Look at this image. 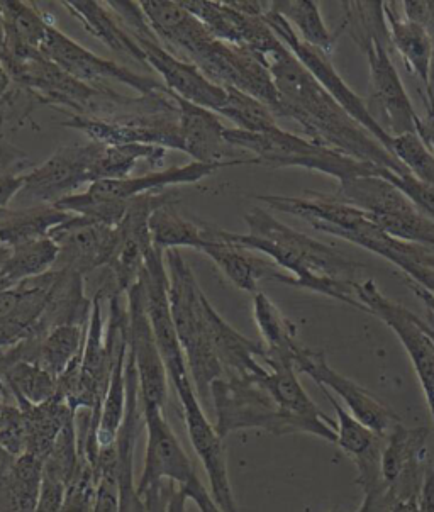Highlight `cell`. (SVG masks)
Listing matches in <instances>:
<instances>
[{"mask_svg": "<svg viewBox=\"0 0 434 512\" xmlns=\"http://www.w3.org/2000/svg\"><path fill=\"white\" fill-rule=\"evenodd\" d=\"M250 233H231L199 219L202 236L265 255L282 270L277 282L328 295L368 312L358 299L357 263L311 236L295 231L260 207L246 212Z\"/></svg>", "mask_w": 434, "mask_h": 512, "instance_id": "obj_1", "label": "cell"}, {"mask_svg": "<svg viewBox=\"0 0 434 512\" xmlns=\"http://www.w3.org/2000/svg\"><path fill=\"white\" fill-rule=\"evenodd\" d=\"M263 60L280 95L277 117L299 124L306 138L319 145L401 175L409 173L396 156L334 101L284 43Z\"/></svg>", "mask_w": 434, "mask_h": 512, "instance_id": "obj_2", "label": "cell"}, {"mask_svg": "<svg viewBox=\"0 0 434 512\" xmlns=\"http://www.w3.org/2000/svg\"><path fill=\"white\" fill-rule=\"evenodd\" d=\"M140 6L165 50L195 65L219 87H233L255 97L277 117L280 95L260 56L219 41L182 2L143 0Z\"/></svg>", "mask_w": 434, "mask_h": 512, "instance_id": "obj_3", "label": "cell"}, {"mask_svg": "<svg viewBox=\"0 0 434 512\" xmlns=\"http://www.w3.org/2000/svg\"><path fill=\"white\" fill-rule=\"evenodd\" d=\"M346 7L348 11L341 29L350 31L355 43L367 56L370 70L367 107L370 116L390 138L407 133L418 134V112L412 106L401 75L390 58L384 2H350Z\"/></svg>", "mask_w": 434, "mask_h": 512, "instance_id": "obj_4", "label": "cell"}, {"mask_svg": "<svg viewBox=\"0 0 434 512\" xmlns=\"http://www.w3.org/2000/svg\"><path fill=\"white\" fill-rule=\"evenodd\" d=\"M165 263L173 326L184 350L197 397L202 406H209L212 384L226 377L211 341L209 316L212 304L180 250L165 251Z\"/></svg>", "mask_w": 434, "mask_h": 512, "instance_id": "obj_5", "label": "cell"}, {"mask_svg": "<svg viewBox=\"0 0 434 512\" xmlns=\"http://www.w3.org/2000/svg\"><path fill=\"white\" fill-rule=\"evenodd\" d=\"M211 402L221 438L241 429H263L273 435L306 433L336 445V423L309 421L282 411L265 390L241 377H224L212 384Z\"/></svg>", "mask_w": 434, "mask_h": 512, "instance_id": "obj_6", "label": "cell"}, {"mask_svg": "<svg viewBox=\"0 0 434 512\" xmlns=\"http://www.w3.org/2000/svg\"><path fill=\"white\" fill-rule=\"evenodd\" d=\"M224 138L236 150L245 151L256 158L258 165L275 168H306L311 172L324 173L338 182L379 175V165L360 162L357 158L319 145L306 136L287 133L277 128L268 133H248L243 129L226 128Z\"/></svg>", "mask_w": 434, "mask_h": 512, "instance_id": "obj_7", "label": "cell"}, {"mask_svg": "<svg viewBox=\"0 0 434 512\" xmlns=\"http://www.w3.org/2000/svg\"><path fill=\"white\" fill-rule=\"evenodd\" d=\"M146 428L145 465L136 492L143 496L146 490L162 482H172L184 489L190 501L195 502L211 496V492L202 484L192 458L187 455L184 446L175 435L172 426L165 418V411L143 409Z\"/></svg>", "mask_w": 434, "mask_h": 512, "instance_id": "obj_8", "label": "cell"}, {"mask_svg": "<svg viewBox=\"0 0 434 512\" xmlns=\"http://www.w3.org/2000/svg\"><path fill=\"white\" fill-rule=\"evenodd\" d=\"M68 119L62 128L75 129L89 136L90 141L104 146L148 145L165 150L184 151L180 136L179 112H131L112 116H78L63 111Z\"/></svg>", "mask_w": 434, "mask_h": 512, "instance_id": "obj_9", "label": "cell"}, {"mask_svg": "<svg viewBox=\"0 0 434 512\" xmlns=\"http://www.w3.org/2000/svg\"><path fill=\"white\" fill-rule=\"evenodd\" d=\"M41 55L62 68L63 72L94 89L109 90L111 87L106 85V82L114 80L119 84L128 85L146 97L170 92L165 84H160L155 78L145 77L119 63L95 55L56 28L55 23L48 29L45 43L41 46Z\"/></svg>", "mask_w": 434, "mask_h": 512, "instance_id": "obj_10", "label": "cell"}, {"mask_svg": "<svg viewBox=\"0 0 434 512\" xmlns=\"http://www.w3.org/2000/svg\"><path fill=\"white\" fill-rule=\"evenodd\" d=\"M357 294L368 314L382 319L397 334L423 387L434 424V340L429 336L423 319L382 294L373 280L358 282Z\"/></svg>", "mask_w": 434, "mask_h": 512, "instance_id": "obj_11", "label": "cell"}, {"mask_svg": "<svg viewBox=\"0 0 434 512\" xmlns=\"http://www.w3.org/2000/svg\"><path fill=\"white\" fill-rule=\"evenodd\" d=\"M262 17L268 28L277 34V38L307 68V72L318 80L321 87L333 97L334 101L338 102L363 129H367L375 140L380 141L390 151L392 138L389 134H385L379 124L373 121V117L368 112L367 101L348 87L345 80L340 77V73L336 72V68L329 62V56L306 45L284 17L272 11V7L268 6V11Z\"/></svg>", "mask_w": 434, "mask_h": 512, "instance_id": "obj_12", "label": "cell"}, {"mask_svg": "<svg viewBox=\"0 0 434 512\" xmlns=\"http://www.w3.org/2000/svg\"><path fill=\"white\" fill-rule=\"evenodd\" d=\"M104 145L87 141L60 146L53 155L24 175V189L19 197L39 204H56L77 189L92 184V168Z\"/></svg>", "mask_w": 434, "mask_h": 512, "instance_id": "obj_13", "label": "cell"}, {"mask_svg": "<svg viewBox=\"0 0 434 512\" xmlns=\"http://www.w3.org/2000/svg\"><path fill=\"white\" fill-rule=\"evenodd\" d=\"M129 355L140 379L141 407L165 411L168 375L146 312L145 289L140 280L128 290Z\"/></svg>", "mask_w": 434, "mask_h": 512, "instance_id": "obj_14", "label": "cell"}, {"mask_svg": "<svg viewBox=\"0 0 434 512\" xmlns=\"http://www.w3.org/2000/svg\"><path fill=\"white\" fill-rule=\"evenodd\" d=\"M179 396L180 404L184 409L185 428L195 455L206 470L211 496L221 512H240L233 487L229 482L228 458L224 448V438L219 436L214 424L207 419L206 411L202 406L195 387L175 390Z\"/></svg>", "mask_w": 434, "mask_h": 512, "instance_id": "obj_15", "label": "cell"}, {"mask_svg": "<svg viewBox=\"0 0 434 512\" xmlns=\"http://www.w3.org/2000/svg\"><path fill=\"white\" fill-rule=\"evenodd\" d=\"M295 370L306 373L319 387H324L333 396L340 397L345 402L346 411L377 435L385 438L397 424L402 423L396 412L382 404L377 397H373L362 385L336 372L326 362L321 351L309 350L304 346L295 360Z\"/></svg>", "mask_w": 434, "mask_h": 512, "instance_id": "obj_16", "label": "cell"}, {"mask_svg": "<svg viewBox=\"0 0 434 512\" xmlns=\"http://www.w3.org/2000/svg\"><path fill=\"white\" fill-rule=\"evenodd\" d=\"M48 236L60 248L53 268L80 273L84 277L97 268H106L117 246L116 228L94 223L77 214L56 226Z\"/></svg>", "mask_w": 434, "mask_h": 512, "instance_id": "obj_17", "label": "cell"}, {"mask_svg": "<svg viewBox=\"0 0 434 512\" xmlns=\"http://www.w3.org/2000/svg\"><path fill=\"white\" fill-rule=\"evenodd\" d=\"M131 36H134L143 48L148 68H153L156 73L162 75L165 87L170 92L179 95L185 101L192 102L195 106H201L219 114L228 99V90L211 82L192 63L184 62L165 50L153 33V29L131 34Z\"/></svg>", "mask_w": 434, "mask_h": 512, "instance_id": "obj_18", "label": "cell"}, {"mask_svg": "<svg viewBox=\"0 0 434 512\" xmlns=\"http://www.w3.org/2000/svg\"><path fill=\"white\" fill-rule=\"evenodd\" d=\"M428 435V428H406L399 423L385 436L382 479L396 502L421 496L426 477Z\"/></svg>", "mask_w": 434, "mask_h": 512, "instance_id": "obj_19", "label": "cell"}, {"mask_svg": "<svg viewBox=\"0 0 434 512\" xmlns=\"http://www.w3.org/2000/svg\"><path fill=\"white\" fill-rule=\"evenodd\" d=\"M182 6L192 12L219 41L253 51L262 60L280 45L277 34L268 28L263 17L236 11L229 2L185 0Z\"/></svg>", "mask_w": 434, "mask_h": 512, "instance_id": "obj_20", "label": "cell"}, {"mask_svg": "<svg viewBox=\"0 0 434 512\" xmlns=\"http://www.w3.org/2000/svg\"><path fill=\"white\" fill-rule=\"evenodd\" d=\"M240 165H258L255 158L251 160H233L224 163L190 162L184 167H172L158 172L145 173L140 177H128L124 180H101L89 185L85 194L97 201L129 202L143 194H162L163 190L175 185H190L201 182L209 175L219 172L221 168L240 167Z\"/></svg>", "mask_w": 434, "mask_h": 512, "instance_id": "obj_21", "label": "cell"}, {"mask_svg": "<svg viewBox=\"0 0 434 512\" xmlns=\"http://www.w3.org/2000/svg\"><path fill=\"white\" fill-rule=\"evenodd\" d=\"M338 238L382 256L406 273V279L434 294V250L428 246L397 240L382 231L370 218L353 231L341 233Z\"/></svg>", "mask_w": 434, "mask_h": 512, "instance_id": "obj_22", "label": "cell"}, {"mask_svg": "<svg viewBox=\"0 0 434 512\" xmlns=\"http://www.w3.org/2000/svg\"><path fill=\"white\" fill-rule=\"evenodd\" d=\"M173 101L179 107V126L184 153L199 163H224L233 160H251L253 156L236 150L224 138L226 126L216 112L195 106L172 92ZM256 160V158H255Z\"/></svg>", "mask_w": 434, "mask_h": 512, "instance_id": "obj_23", "label": "cell"}, {"mask_svg": "<svg viewBox=\"0 0 434 512\" xmlns=\"http://www.w3.org/2000/svg\"><path fill=\"white\" fill-rule=\"evenodd\" d=\"M0 7L6 21L7 62L4 68L7 70L14 63L28 62L41 55V46L53 21L50 14L39 11L28 2L4 0Z\"/></svg>", "mask_w": 434, "mask_h": 512, "instance_id": "obj_24", "label": "cell"}, {"mask_svg": "<svg viewBox=\"0 0 434 512\" xmlns=\"http://www.w3.org/2000/svg\"><path fill=\"white\" fill-rule=\"evenodd\" d=\"M202 233V231H201ZM204 238L201 251L209 256L217 268L233 282L234 287L256 294L258 284L263 280L277 282L280 277V270L272 260H265L258 256L255 251L245 250L240 246L228 245L224 241Z\"/></svg>", "mask_w": 434, "mask_h": 512, "instance_id": "obj_25", "label": "cell"}, {"mask_svg": "<svg viewBox=\"0 0 434 512\" xmlns=\"http://www.w3.org/2000/svg\"><path fill=\"white\" fill-rule=\"evenodd\" d=\"M399 4L384 2V17L390 45L394 46L406 67L423 82L424 89L431 82L434 68V41L431 34L397 11Z\"/></svg>", "mask_w": 434, "mask_h": 512, "instance_id": "obj_26", "label": "cell"}, {"mask_svg": "<svg viewBox=\"0 0 434 512\" xmlns=\"http://www.w3.org/2000/svg\"><path fill=\"white\" fill-rule=\"evenodd\" d=\"M265 367L268 368L267 375H263L260 379L251 380V382L258 385L260 389L265 390L268 397L277 404L279 409L289 412V414L297 416V418L333 423V419H329L316 406V402L312 401L306 389L302 387L294 365L282 362H268Z\"/></svg>", "mask_w": 434, "mask_h": 512, "instance_id": "obj_27", "label": "cell"}, {"mask_svg": "<svg viewBox=\"0 0 434 512\" xmlns=\"http://www.w3.org/2000/svg\"><path fill=\"white\" fill-rule=\"evenodd\" d=\"M333 195L350 206L362 209L368 216H390L418 209L401 190L379 175L343 180Z\"/></svg>", "mask_w": 434, "mask_h": 512, "instance_id": "obj_28", "label": "cell"}, {"mask_svg": "<svg viewBox=\"0 0 434 512\" xmlns=\"http://www.w3.org/2000/svg\"><path fill=\"white\" fill-rule=\"evenodd\" d=\"M62 6L67 9L70 16L75 17L77 21L82 23L85 31L94 36L95 39H101L104 45L109 46L112 51L123 53L136 60V62L146 63V56L143 53L140 43L134 39V36L126 31L123 24L117 21V17L112 16L111 12L107 11L106 4L101 2H82V0H75V2H62Z\"/></svg>", "mask_w": 434, "mask_h": 512, "instance_id": "obj_29", "label": "cell"}, {"mask_svg": "<svg viewBox=\"0 0 434 512\" xmlns=\"http://www.w3.org/2000/svg\"><path fill=\"white\" fill-rule=\"evenodd\" d=\"M253 318L267 350L265 365L268 362H282L295 367V360L304 346L297 341L294 323H290L263 292L253 294Z\"/></svg>", "mask_w": 434, "mask_h": 512, "instance_id": "obj_30", "label": "cell"}, {"mask_svg": "<svg viewBox=\"0 0 434 512\" xmlns=\"http://www.w3.org/2000/svg\"><path fill=\"white\" fill-rule=\"evenodd\" d=\"M72 214L60 211L53 204H39L23 209H0V246L24 245L41 240L65 223Z\"/></svg>", "mask_w": 434, "mask_h": 512, "instance_id": "obj_31", "label": "cell"}, {"mask_svg": "<svg viewBox=\"0 0 434 512\" xmlns=\"http://www.w3.org/2000/svg\"><path fill=\"white\" fill-rule=\"evenodd\" d=\"M23 409L28 429V455L41 458L45 462L63 429L75 421V414L63 401L55 396L38 406H19Z\"/></svg>", "mask_w": 434, "mask_h": 512, "instance_id": "obj_32", "label": "cell"}, {"mask_svg": "<svg viewBox=\"0 0 434 512\" xmlns=\"http://www.w3.org/2000/svg\"><path fill=\"white\" fill-rule=\"evenodd\" d=\"M270 7H272V11L284 17L306 45L316 48L324 55H333L338 34L329 31L328 26L324 23L323 14L319 11L318 2H314V0H279V2H270Z\"/></svg>", "mask_w": 434, "mask_h": 512, "instance_id": "obj_33", "label": "cell"}, {"mask_svg": "<svg viewBox=\"0 0 434 512\" xmlns=\"http://www.w3.org/2000/svg\"><path fill=\"white\" fill-rule=\"evenodd\" d=\"M177 201H170L153 211L150 218V234L153 246L158 250H180L194 248L201 251L202 238L199 219L185 218L175 207Z\"/></svg>", "mask_w": 434, "mask_h": 512, "instance_id": "obj_34", "label": "cell"}, {"mask_svg": "<svg viewBox=\"0 0 434 512\" xmlns=\"http://www.w3.org/2000/svg\"><path fill=\"white\" fill-rule=\"evenodd\" d=\"M58 255L60 248L50 236L14 246L0 270V279L6 282L9 289H14L26 280L36 279L39 275L50 272L55 267Z\"/></svg>", "mask_w": 434, "mask_h": 512, "instance_id": "obj_35", "label": "cell"}, {"mask_svg": "<svg viewBox=\"0 0 434 512\" xmlns=\"http://www.w3.org/2000/svg\"><path fill=\"white\" fill-rule=\"evenodd\" d=\"M165 155L167 150L162 146H104L99 160L92 168V184L101 180L128 179L131 177L134 165L140 160H145L151 167H160Z\"/></svg>", "mask_w": 434, "mask_h": 512, "instance_id": "obj_36", "label": "cell"}, {"mask_svg": "<svg viewBox=\"0 0 434 512\" xmlns=\"http://www.w3.org/2000/svg\"><path fill=\"white\" fill-rule=\"evenodd\" d=\"M17 406H38L56 396L58 379L34 363L16 362L0 368Z\"/></svg>", "mask_w": 434, "mask_h": 512, "instance_id": "obj_37", "label": "cell"}, {"mask_svg": "<svg viewBox=\"0 0 434 512\" xmlns=\"http://www.w3.org/2000/svg\"><path fill=\"white\" fill-rule=\"evenodd\" d=\"M45 462L34 455H21L7 468L6 485L12 512H34L43 485Z\"/></svg>", "mask_w": 434, "mask_h": 512, "instance_id": "obj_38", "label": "cell"}, {"mask_svg": "<svg viewBox=\"0 0 434 512\" xmlns=\"http://www.w3.org/2000/svg\"><path fill=\"white\" fill-rule=\"evenodd\" d=\"M224 89L228 90V99L217 116L226 117L236 128L248 133H268L279 128L277 117L263 102L233 87Z\"/></svg>", "mask_w": 434, "mask_h": 512, "instance_id": "obj_39", "label": "cell"}, {"mask_svg": "<svg viewBox=\"0 0 434 512\" xmlns=\"http://www.w3.org/2000/svg\"><path fill=\"white\" fill-rule=\"evenodd\" d=\"M390 153L407 168V172L426 184L434 185V155L416 133L392 138Z\"/></svg>", "mask_w": 434, "mask_h": 512, "instance_id": "obj_40", "label": "cell"}, {"mask_svg": "<svg viewBox=\"0 0 434 512\" xmlns=\"http://www.w3.org/2000/svg\"><path fill=\"white\" fill-rule=\"evenodd\" d=\"M0 446L17 458L28 451V429L24 412L17 404H4L0 411Z\"/></svg>", "mask_w": 434, "mask_h": 512, "instance_id": "obj_41", "label": "cell"}, {"mask_svg": "<svg viewBox=\"0 0 434 512\" xmlns=\"http://www.w3.org/2000/svg\"><path fill=\"white\" fill-rule=\"evenodd\" d=\"M379 177L387 180L390 184L401 190L407 199L423 212L424 216H428L434 221V185L426 184L416 179L411 173H396L389 168H380Z\"/></svg>", "mask_w": 434, "mask_h": 512, "instance_id": "obj_42", "label": "cell"}, {"mask_svg": "<svg viewBox=\"0 0 434 512\" xmlns=\"http://www.w3.org/2000/svg\"><path fill=\"white\" fill-rule=\"evenodd\" d=\"M68 484L55 475L46 474L43 470V485L39 494L38 506L34 512H62L67 499Z\"/></svg>", "mask_w": 434, "mask_h": 512, "instance_id": "obj_43", "label": "cell"}, {"mask_svg": "<svg viewBox=\"0 0 434 512\" xmlns=\"http://www.w3.org/2000/svg\"><path fill=\"white\" fill-rule=\"evenodd\" d=\"M401 7L402 16L423 26L434 41V0H407Z\"/></svg>", "mask_w": 434, "mask_h": 512, "instance_id": "obj_44", "label": "cell"}, {"mask_svg": "<svg viewBox=\"0 0 434 512\" xmlns=\"http://www.w3.org/2000/svg\"><path fill=\"white\" fill-rule=\"evenodd\" d=\"M424 104H426V114L424 117H419L418 136L434 155V68L431 73V82L424 89Z\"/></svg>", "mask_w": 434, "mask_h": 512, "instance_id": "obj_45", "label": "cell"}, {"mask_svg": "<svg viewBox=\"0 0 434 512\" xmlns=\"http://www.w3.org/2000/svg\"><path fill=\"white\" fill-rule=\"evenodd\" d=\"M26 175V173H24ZM24 175L19 172L0 175V209H7L9 202L24 189Z\"/></svg>", "mask_w": 434, "mask_h": 512, "instance_id": "obj_46", "label": "cell"}, {"mask_svg": "<svg viewBox=\"0 0 434 512\" xmlns=\"http://www.w3.org/2000/svg\"><path fill=\"white\" fill-rule=\"evenodd\" d=\"M421 512H434V467L429 468L424 477L423 490L419 496Z\"/></svg>", "mask_w": 434, "mask_h": 512, "instance_id": "obj_47", "label": "cell"}, {"mask_svg": "<svg viewBox=\"0 0 434 512\" xmlns=\"http://www.w3.org/2000/svg\"><path fill=\"white\" fill-rule=\"evenodd\" d=\"M407 285H409V289L414 292V294L418 295L419 301H423L424 306L428 307L429 314L434 318V294L433 292H429V290L423 289V287H419L418 284H414L412 280L406 279Z\"/></svg>", "mask_w": 434, "mask_h": 512, "instance_id": "obj_48", "label": "cell"}, {"mask_svg": "<svg viewBox=\"0 0 434 512\" xmlns=\"http://www.w3.org/2000/svg\"><path fill=\"white\" fill-rule=\"evenodd\" d=\"M389 512H421V507H419V497H416V499H404V501H397L394 506L390 507Z\"/></svg>", "mask_w": 434, "mask_h": 512, "instance_id": "obj_49", "label": "cell"}, {"mask_svg": "<svg viewBox=\"0 0 434 512\" xmlns=\"http://www.w3.org/2000/svg\"><path fill=\"white\" fill-rule=\"evenodd\" d=\"M7 62V36H6V21H4V14H2V7H0V63L6 65Z\"/></svg>", "mask_w": 434, "mask_h": 512, "instance_id": "obj_50", "label": "cell"}, {"mask_svg": "<svg viewBox=\"0 0 434 512\" xmlns=\"http://www.w3.org/2000/svg\"><path fill=\"white\" fill-rule=\"evenodd\" d=\"M0 404H16L14 402V397H12L11 389H9V385H7L6 377H4V373L0 370Z\"/></svg>", "mask_w": 434, "mask_h": 512, "instance_id": "obj_51", "label": "cell"}, {"mask_svg": "<svg viewBox=\"0 0 434 512\" xmlns=\"http://www.w3.org/2000/svg\"><path fill=\"white\" fill-rule=\"evenodd\" d=\"M12 85V78L11 75H9V72H7L6 68H4V65L0 63V99L4 97V95L9 92V89H11Z\"/></svg>", "mask_w": 434, "mask_h": 512, "instance_id": "obj_52", "label": "cell"}, {"mask_svg": "<svg viewBox=\"0 0 434 512\" xmlns=\"http://www.w3.org/2000/svg\"><path fill=\"white\" fill-rule=\"evenodd\" d=\"M195 506L199 507V512H221L217 509L216 502L212 499V496L204 497L195 501Z\"/></svg>", "mask_w": 434, "mask_h": 512, "instance_id": "obj_53", "label": "cell"}, {"mask_svg": "<svg viewBox=\"0 0 434 512\" xmlns=\"http://www.w3.org/2000/svg\"><path fill=\"white\" fill-rule=\"evenodd\" d=\"M9 255H11V248L9 246H0V270L4 267V263L7 262Z\"/></svg>", "mask_w": 434, "mask_h": 512, "instance_id": "obj_54", "label": "cell"}, {"mask_svg": "<svg viewBox=\"0 0 434 512\" xmlns=\"http://www.w3.org/2000/svg\"><path fill=\"white\" fill-rule=\"evenodd\" d=\"M2 406H4V404H0V411H2Z\"/></svg>", "mask_w": 434, "mask_h": 512, "instance_id": "obj_55", "label": "cell"}, {"mask_svg": "<svg viewBox=\"0 0 434 512\" xmlns=\"http://www.w3.org/2000/svg\"><path fill=\"white\" fill-rule=\"evenodd\" d=\"M331 512H338V511H336V509H334V511H331Z\"/></svg>", "mask_w": 434, "mask_h": 512, "instance_id": "obj_56", "label": "cell"}]
</instances>
